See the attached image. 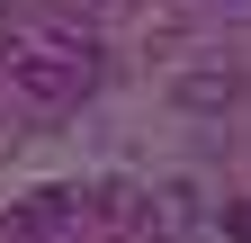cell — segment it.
<instances>
[{
  "instance_id": "6da1fadb",
  "label": "cell",
  "mask_w": 251,
  "mask_h": 243,
  "mask_svg": "<svg viewBox=\"0 0 251 243\" xmlns=\"http://www.w3.org/2000/svg\"><path fill=\"white\" fill-rule=\"evenodd\" d=\"M0 63H9V81L36 108H81L99 90L108 54L90 36V18H72L63 0H9L0 9Z\"/></svg>"
},
{
  "instance_id": "7a4b0ae2",
  "label": "cell",
  "mask_w": 251,
  "mask_h": 243,
  "mask_svg": "<svg viewBox=\"0 0 251 243\" xmlns=\"http://www.w3.org/2000/svg\"><path fill=\"white\" fill-rule=\"evenodd\" d=\"M144 234V207L126 180H63V189H36L0 216V243H126Z\"/></svg>"
}]
</instances>
